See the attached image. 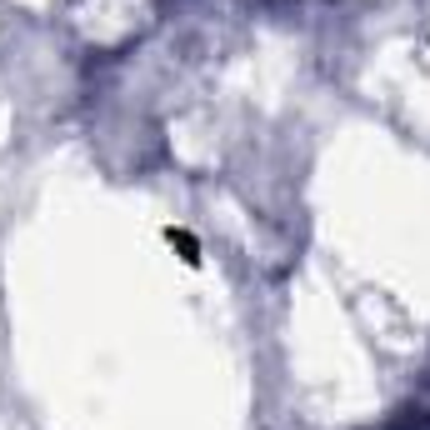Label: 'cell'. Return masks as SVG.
Returning <instances> with one entry per match:
<instances>
[{
  "label": "cell",
  "mask_w": 430,
  "mask_h": 430,
  "mask_svg": "<svg viewBox=\"0 0 430 430\" xmlns=\"http://www.w3.org/2000/svg\"><path fill=\"white\" fill-rule=\"evenodd\" d=\"M171 246H175V255L185 260V266H196V260H200V246H196V235H190V230H171Z\"/></svg>",
  "instance_id": "1"
}]
</instances>
